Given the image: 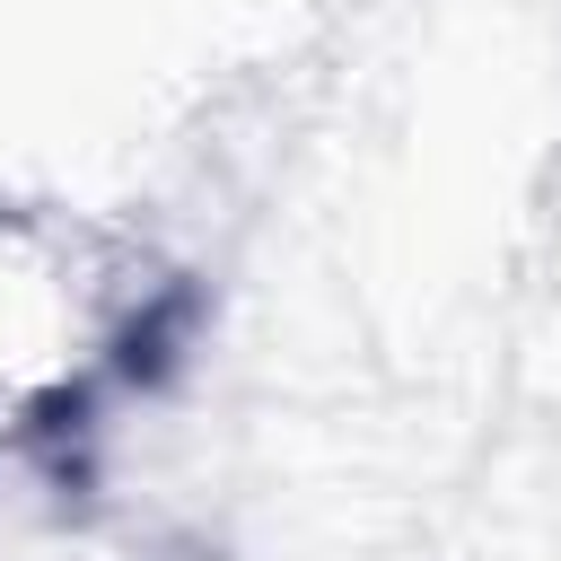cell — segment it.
Returning <instances> with one entry per match:
<instances>
[{"mask_svg":"<svg viewBox=\"0 0 561 561\" xmlns=\"http://www.w3.org/2000/svg\"><path fill=\"white\" fill-rule=\"evenodd\" d=\"M88 342V280L44 228L0 219V430L53 403Z\"/></svg>","mask_w":561,"mask_h":561,"instance_id":"obj_1","label":"cell"}]
</instances>
